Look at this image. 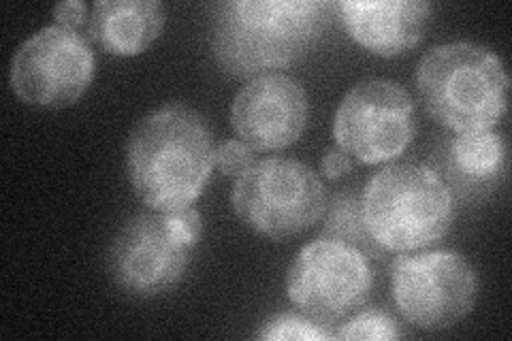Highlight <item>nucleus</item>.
I'll return each mask as SVG.
<instances>
[{"label": "nucleus", "instance_id": "39448f33", "mask_svg": "<svg viewBox=\"0 0 512 341\" xmlns=\"http://www.w3.org/2000/svg\"><path fill=\"white\" fill-rule=\"evenodd\" d=\"M201 233L203 222L195 207L148 211L131 218L111 241V280L128 295H163L184 278Z\"/></svg>", "mask_w": 512, "mask_h": 341}, {"label": "nucleus", "instance_id": "1a4fd4ad", "mask_svg": "<svg viewBox=\"0 0 512 341\" xmlns=\"http://www.w3.org/2000/svg\"><path fill=\"white\" fill-rule=\"evenodd\" d=\"M414 133V103L391 79L359 81L346 92L333 118L335 145L363 165L399 158Z\"/></svg>", "mask_w": 512, "mask_h": 341}, {"label": "nucleus", "instance_id": "ddd939ff", "mask_svg": "<svg viewBox=\"0 0 512 341\" xmlns=\"http://www.w3.org/2000/svg\"><path fill=\"white\" fill-rule=\"evenodd\" d=\"M165 28L158 0H99L90 13V37L111 56H139Z\"/></svg>", "mask_w": 512, "mask_h": 341}, {"label": "nucleus", "instance_id": "dca6fc26", "mask_svg": "<svg viewBox=\"0 0 512 341\" xmlns=\"http://www.w3.org/2000/svg\"><path fill=\"white\" fill-rule=\"evenodd\" d=\"M402 337L397 322L384 312H361L344 322L335 339H367V341H393Z\"/></svg>", "mask_w": 512, "mask_h": 341}, {"label": "nucleus", "instance_id": "2eb2a0df", "mask_svg": "<svg viewBox=\"0 0 512 341\" xmlns=\"http://www.w3.org/2000/svg\"><path fill=\"white\" fill-rule=\"evenodd\" d=\"M259 339L265 341H325L335 339V333L325 329L323 324L314 322L312 318H303L295 314H280L271 318L263 331L259 333Z\"/></svg>", "mask_w": 512, "mask_h": 341}, {"label": "nucleus", "instance_id": "4468645a", "mask_svg": "<svg viewBox=\"0 0 512 341\" xmlns=\"http://www.w3.org/2000/svg\"><path fill=\"white\" fill-rule=\"evenodd\" d=\"M451 162L453 169L466 180H491L506 165L504 137L493 131L459 133L451 141Z\"/></svg>", "mask_w": 512, "mask_h": 341}, {"label": "nucleus", "instance_id": "a211bd4d", "mask_svg": "<svg viewBox=\"0 0 512 341\" xmlns=\"http://www.w3.org/2000/svg\"><path fill=\"white\" fill-rule=\"evenodd\" d=\"M86 5L79 3V0H67V3H60L54 9V18L58 26L75 30L82 28L86 24Z\"/></svg>", "mask_w": 512, "mask_h": 341}, {"label": "nucleus", "instance_id": "7ed1b4c3", "mask_svg": "<svg viewBox=\"0 0 512 341\" xmlns=\"http://www.w3.org/2000/svg\"><path fill=\"white\" fill-rule=\"evenodd\" d=\"M429 116L459 133L491 131L508 109L510 79L504 62L476 43L436 45L414 73Z\"/></svg>", "mask_w": 512, "mask_h": 341}, {"label": "nucleus", "instance_id": "423d86ee", "mask_svg": "<svg viewBox=\"0 0 512 341\" xmlns=\"http://www.w3.org/2000/svg\"><path fill=\"white\" fill-rule=\"evenodd\" d=\"M231 203L256 235L286 241L306 233L325 216L327 194L320 177L301 160H256L235 180Z\"/></svg>", "mask_w": 512, "mask_h": 341}, {"label": "nucleus", "instance_id": "f03ea898", "mask_svg": "<svg viewBox=\"0 0 512 341\" xmlns=\"http://www.w3.org/2000/svg\"><path fill=\"white\" fill-rule=\"evenodd\" d=\"M333 3L231 0L214 13V54L233 75L259 77L306 56L331 22Z\"/></svg>", "mask_w": 512, "mask_h": 341}, {"label": "nucleus", "instance_id": "6e6552de", "mask_svg": "<svg viewBox=\"0 0 512 341\" xmlns=\"http://www.w3.org/2000/svg\"><path fill=\"white\" fill-rule=\"evenodd\" d=\"M393 301L406 322L423 331L451 329L478 297V280L466 256L453 250L406 252L391 269Z\"/></svg>", "mask_w": 512, "mask_h": 341}, {"label": "nucleus", "instance_id": "0eeeda50", "mask_svg": "<svg viewBox=\"0 0 512 341\" xmlns=\"http://www.w3.org/2000/svg\"><path fill=\"white\" fill-rule=\"evenodd\" d=\"M374 275L357 246L338 237L303 246L286 275V295L318 324L344 322L372 295Z\"/></svg>", "mask_w": 512, "mask_h": 341}, {"label": "nucleus", "instance_id": "9d476101", "mask_svg": "<svg viewBox=\"0 0 512 341\" xmlns=\"http://www.w3.org/2000/svg\"><path fill=\"white\" fill-rule=\"evenodd\" d=\"M94 54L79 32L47 26L26 39L11 60V88L32 107L62 109L88 92Z\"/></svg>", "mask_w": 512, "mask_h": 341}, {"label": "nucleus", "instance_id": "f257e3e1", "mask_svg": "<svg viewBox=\"0 0 512 341\" xmlns=\"http://www.w3.org/2000/svg\"><path fill=\"white\" fill-rule=\"evenodd\" d=\"M216 167L210 126L199 111L169 103L148 113L126 141L128 180L152 211L192 207Z\"/></svg>", "mask_w": 512, "mask_h": 341}, {"label": "nucleus", "instance_id": "20e7f679", "mask_svg": "<svg viewBox=\"0 0 512 341\" xmlns=\"http://www.w3.org/2000/svg\"><path fill=\"white\" fill-rule=\"evenodd\" d=\"M367 235L387 252L436 246L455 220L453 192L442 177L416 162H393L367 182L361 197Z\"/></svg>", "mask_w": 512, "mask_h": 341}, {"label": "nucleus", "instance_id": "f3484780", "mask_svg": "<svg viewBox=\"0 0 512 341\" xmlns=\"http://www.w3.org/2000/svg\"><path fill=\"white\" fill-rule=\"evenodd\" d=\"M254 162V150L239 139H227L216 148V167L227 177H235V180Z\"/></svg>", "mask_w": 512, "mask_h": 341}, {"label": "nucleus", "instance_id": "f8f14e48", "mask_svg": "<svg viewBox=\"0 0 512 341\" xmlns=\"http://www.w3.org/2000/svg\"><path fill=\"white\" fill-rule=\"evenodd\" d=\"M335 11L352 41L384 58L419 45L431 20V5L423 0H346Z\"/></svg>", "mask_w": 512, "mask_h": 341}, {"label": "nucleus", "instance_id": "9b49d317", "mask_svg": "<svg viewBox=\"0 0 512 341\" xmlns=\"http://www.w3.org/2000/svg\"><path fill=\"white\" fill-rule=\"evenodd\" d=\"M308 94L282 73L252 77L231 107L233 131L254 152H276L299 141L308 126Z\"/></svg>", "mask_w": 512, "mask_h": 341}, {"label": "nucleus", "instance_id": "6ab92c4d", "mask_svg": "<svg viewBox=\"0 0 512 341\" xmlns=\"http://www.w3.org/2000/svg\"><path fill=\"white\" fill-rule=\"evenodd\" d=\"M320 169H323L327 180H340L342 175H346L352 169V162L346 152L335 148V150H329L325 158L320 160Z\"/></svg>", "mask_w": 512, "mask_h": 341}]
</instances>
